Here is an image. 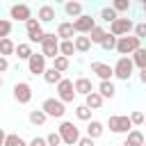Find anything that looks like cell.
Segmentation results:
<instances>
[{
    "mask_svg": "<svg viewBox=\"0 0 146 146\" xmlns=\"http://www.w3.org/2000/svg\"><path fill=\"white\" fill-rule=\"evenodd\" d=\"M139 48H141V39H137L135 34H128V36H121L116 41V50L114 52H119V57H132Z\"/></svg>",
    "mask_w": 146,
    "mask_h": 146,
    "instance_id": "obj_1",
    "label": "cell"
},
{
    "mask_svg": "<svg viewBox=\"0 0 146 146\" xmlns=\"http://www.w3.org/2000/svg\"><path fill=\"white\" fill-rule=\"evenodd\" d=\"M107 128H110V132H114V135H128L135 125H132V121H130L128 114H112V116L107 119Z\"/></svg>",
    "mask_w": 146,
    "mask_h": 146,
    "instance_id": "obj_2",
    "label": "cell"
},
{
    "mask_svg": "<svg viewBox=\"0 0 146 146\" xmlns=\"http://www.w3.org/2000/svg\"><path fill=\"white\" fill-rule=\"evenodd\" d=\"M57 132H59L64 146H78V141H80V130H78V125H75L73 121H62L59 128H57Z\"/></svg>",
    "mask_w": 146,
    "mask_h": 146,
    "instance_id": "obj_3",
    "label": "cell"
},
{
    "mask_svg": "<svg viewBox=\"0 0 146 146\" xmlns=\"http://www.w3.org/2000/svg\"><path fill=\"white\" fill-rule=\"evenodd\" d=\"M41 55H43L46 59L59 57V39H57L55 32H46V36H43V41H41Z\"/></svg>",
    "mask_w": 146,
    "mask_h": 146,
    "instance_id": "obj_4",
    "label": "cell"
},
{
    "mask_svg": "<svg viewBox=\"0 0 146 146\" xmlns=\"http://www.w3.org/2000/svg\"><path fill=\"white\" fill-rule=\"evenodd\" d=\"M132 75H135V64H132V59H130V57H119V59L114 62V78L128 82Z\"/></svg>",
    "mask_w": 146,
    "mask_h": 146,
    "instance_id": "obj_5",
    "label": "cell"
},
{
    "mask_svg": "<svg viewBox=\"0 0 146 146\" xmlns=\"http://www.w3.org/2000/svg\"><path fill=\"white\" fill-rule=\"evenodd\" d=\"M41 110L46 112V116L48 119H64V114H66V105L55 96V98H46L43 103H41Z\"/></svg>",
    "mask_w": 146,
    "mask_h": 146,
    "instance_id": "obj_6",
    "label": "cell"
},
{
    "mask_svg": "<svg viewBox=\"0 0 146 146\" xmlns=\"http://www.w3.org/2000/svg\"><path fill=\"white\" fill-rule=\"evenodd\" d=\"M55 89H57V98H59L64 105H68V103H73V100L78 98V94H75V84H73L71 78H64Z\"/></svg>",
    "mask_w": 146,
    "mask_h": 146,
    "instance_id": "obj_7",
    "label": "cell"
},
{
    "mask_svg": "<svg viewBox=\"0 0 146 146\" xmlns=\"http://www.w3.org/2000/svg\"><path fill=\"white\" fill-rule=\"evenodd\" d=\"M25 36H27V43H41L46 32H43V25L39 23V18H30L25 23Z\"/></svg>",
    "mask_w": 146,
    "mask_h": 146,
    "instance_id": "obj_8",
    "label": "cell"
},
{
    "mask_svg": "<svg viewBox=\"0 0 146 146\" xmlns=\"http://www.w3.org/2000/svg\"><path fill=\"white\" fill-rule=\"evenodd\" d=\"M11 96H14V100H16L18 105H27V103L32 100V96H34L32 84H30V82H16V84L11 87Z\"/></svg>",
    "mask_w": 146,
    "mask_h": 146,
    "instance_id": "obj_9",
    "label": "cell"
},
{
    "mask_svg": "<svg viewBox=\"0 0 146 146\" xmlns=\"http://www.w3.org/2000/svg\"><path fill=\"white\" fill-rule=\"evenodd\" d=\"M30 18H34V16H32L30 5H25V2H14V5H9V21L27 23Z\"/></svg>",
    "mask_w": 146,
    "mask_h": 146,
    "instance_id": "obj_10",
    "label": "cell"
},
{
    "mask_svg": "<svg viewBox=\"0 0 146 146\" xmlns=\"http://www.w3.org/2000/svg\"><path fill=\"white\" fill-rule=\"evenodd\" d=\"M130 32H135V23L130 21V18H123V16H119L112 25H110V34H114L116 39H121V36H128Z\"/></svg>",
    "mask_w": 146,
    "mask_h": 146,
    "instance_id": "obj_11",
    "label": "cell"
},
{
    "mask_svg": "<svg viewBox=\"0 0 146 146\" xmlns=\"http://www.w3.org/2000/svg\"><path fill=\"white\" fill-rule=\"evenodd\" d=\"M46 68H48V59H46L41 52H34V55L27 59V73H30V75H41V78H43Z\"/></svg>",
    "mask_w": 146,
    "mask_h": 146,
    "instance_id": "obj_12",
    "label": "cell"
},
{
    "mask_svg": "<svg viewBox=\"0 0 146 146\" xmlns=\"http://www.w3.org/2000/svg\"><path fill=\"white\" fill-rule=\"evenodd\" d=\"M96 25H98V23H96V18H94L91 14H82L80 18H75V21H73V27H75V32H78V34H89Z\"/></svg>",
    "mask_w": 146,
    "mask_h": 146,
    "instance_id": "obj_13",
    "label": "cell"
},
{
    "mask_svg": "<svg viewBox=\"0 0 146 146\" xmlns=\"http://www.w3.org/2000/svg\"><path fill=\"white\" fill-rule=\"evenodd\" d=\"M91 73L103 82V80H112L114 78V66H110L107 62H91Z\"/></svg>",
    "mask_w": 146,
    "mask_h": 146,
    "instance_id": "obj_14",
    "label": "cell"
},
{
    "mask_svg": "<svg viewBox=\"0 0 146 146\" xmlns=\"http://www.w3.org/2000/svg\"><path fill=\"white\" fill-rule=\"evenodd\" d=\"M75 27H73V21H62L57 25V39L59 41H73L75 39Z\"/></svg>",
    "mask_w": 146,
    "mask_h": 146,
    "instance_id": "obj_15",
    "label": "cell"
},
{
    "mask_svg": "<svg viewBox=\"0 0 146 146\" xmlns=\"http://www.w3.org/2000/svg\"><path fill=\"white\" fill-rule=\"evenodd\" d=\"M73 84H75V94H78V96H89L91 91H96L94 82H91L89 78H84V75L75 78V80H73Z\"/></svg>",
    "mask_w": 146,
    "mask_h": 146,
    "instance_id": "obj_16",
    "label": "cell"
},
{
    "mask_svg": "<svg viewBox=\"0 0 146 146\" xmlns=\"http://www.w3.org/2000/svg\"><path fill=\"white\" fill-rule=\"evenodd\" d=\"M64 14L75 21V18H80L84 14V5L80 0H68V2H64Z\"/></svg>",
    "mask_w": 146,
    "mask_h": 146,
    "instance_id": "obj_17",
    "label": "cell"
},
{
    "mask_svg": "<svg viewBox=\"0 0 146 146\" xmlns=\"http://www.w3.org/2000/svg\"><path fill=\"white\" fill-rule=\"evenodd\" d=\"M36 18H39L41 25H43V23H52V21L57 18V9H55L52 5H41V7L36 9Z\"/></svg>",
    "mask_w": 146,
    "mask_h": 146,
    "instance_id": "obj_18",
    "label": "cell"
},
{
    "mask_svg": "<svg viewBox=\"0 0 146 146\" xmlns=\"http://www.w3.org/2000/svg\"><path fill=\"white\" fill-rule=\"evenodd\" d=\"M103 132H105V123L103 121H98V119H91L89 123H87V137L89 139H98V137H103Z\"/></svg>",
    "mask_w": 146,
    "mask_h": 146,
    "instance_id": "obj_19",
    "label": "cell"
},
{
    "mask_svg": "<svg viewBox=\"0 0 146 146\" xmlns=\"http://www.w3.org/2000/svg\"><path fill=\"white\" fill-rule=\"evenodd\" d=\"M103 98H114L116 96V84L112 82V80H103V82H98V89H96Z\"/></svg>",
    "mask_w": 146,
    "mask_h": 146,
    "instance_id": "obj_20",
    "label": "cell"
},
{
    "mask_svg": "<svg viewBox=\"0 0 146 146\" xmlns=\"http://www.w3.org/2000/svg\"><path fill=\"white\" fill-rule=\"evenodd\" d=\"M103 103H105V98L98 94V91H91L89 96H84V105L91 110V112H96V110H100L103 107Z\"/></svg>",
    "mask_w": 146,
    "mask_h": 146,
    "instance_id": "obj_21",
    "label": "cell"
},
{
    "mask_svg": "<svg viewBox=\"0 0 146 146\" xmlns=\"http://www.w3.org/2000/svg\"><path fill=\"white\" fill-rule=\"evenodd\" d=\"M18 59H23V62H27L32 55H34V50H32V43H27V41H21V43H16V52H14Z\"/></svg>",
    "mask_w": 146,
    "mask_h": 146,
    "instance_id": "obj_22",
    "label": "cell"
},
{
    "mask_svg": "<svg viewBox=\"0 0 146 146\" xmlns=\"http://www.w3.org/2000/svg\"><path fill=\"white\" fill-rule=\"evenodd\" d=\"M73 43H75V50H78V52H82V55H84V52H89V50H91V46H94V43L89 41V36H87V34H78V36L73 39Z\"/></svg>",
    "mask_w": 146,
    "mask_h": 146,
    "instance_id": "obj_23",
    "label": "cell"
},
{
    "mask_svg": "<svg viewBox=\"0 0 146 146\" xmlns=\"http://www.w3.org/2000/svg\"><path fill=\"white\" fill-rule=\"evenodd\" d=\"M87 36H89V41H91V43H98V46H100V43H103V39L107 36V30H105L103 25H96Z\"/></svg>",
    "mask_w": 146,
    "mask_h": 146,
    "instance_id": "obj_24",
    "label": "cell"
},
{
    "mask_svg": "<svg viewBox=\"0 0 146 146\" xmlns=\"http://www.w3.org/2000/svg\"><path fill=\"white\" fill-rule=\"evenodd\" d=\"M43 80H46L48 84H55V87H57V84L64 80V75H62L59 71H55L52 66H48V68H46V73H43Z\"/></svg>",
    "mask_w": 146,
    "mask_h": 146,
    "instance_id": "obj_25",
    "label": "cell"
},
{
    "mask_svg": "<svg viewBox=\"0 0 146 146\" xmlns=\"http://www.w3.org/2000/svg\"><path fill=\"white\" fill-rule=\"evenodd\" d=\"M27 121H30L32 125H43V123L48 121V116H46V112H43V110H30Z\"/></svg>",
    "mask_w": 146,
    "mask_h": 146,
    "instance_id": "obj_26",
    "label": "cell"
},
{
    "mask_svg": "<svg viewBox=\"0 0 146 146\" xmlns=\"http://www.w3.org/2000/svg\"><path fill=\"white\" fill-rule=\"evenodd\" d=\"M130 59H132V64H135V68H139V71H144V68H146V48L141 46V48H139V50H137V52H135V55H132Z\"/></svg>",
    "mask_w": 146,
    "mask_h": 146,
    "instance_id": "obj_27",
    "label": "cell"
},
{
    "mask_svg": "<svg viewBox=\"0 0 146 146\" xmlns=\"http://www.w3.org/2000/svg\"><path fill=\"white\" fill-rule=\"evenodd\" d=\"M98 16H100V21H103V23H110V25H112V23H114V21L119 18V14H116V11L112 9V5H107V7H103Z\"/></svg>",
    "mask_w": 146,
    "mask_h": 146,
    "instance_id": "obj_28",
    "label": "cell"
},
{
    "mask_svg": "<svg viewBox=\"0 0 146 146\" xmlns=\"http://www.w3.org/2000/svg\"><path fill=\"white\" fill-rule=\"evenodd\" d=\"M52 68H55V71H59V73L64 75V73H66V71L71 68V59H68V57H62V55H59V57H55V59H52Z\"/></svg>",
    "mask_w": 146,
    "mask_h": 146,
    "instance_id": "obj_29",
    "label": "cell"
},
{
    "mask_svg": "<svg viewBox=\"0 0 146 146\" xmlns=\"http://www.w3.org/2000/svg\"><path fill=\"white\" fill-rule=\"evenodd\" d=\"M16 52V43L11 39H0V57H9Z\"/></svg>",
    "mask_w": 146,
    "mask_h": 146,
    "instance_id": "obj_30",
    "label": "cell"
},
{
    "mask_svg": "<svg viewBox=\"0 0 146 146\" xmlns=\"http://www.w3.org/2000/svg\"><path fill=\"white\" fill-rule=\"evenodd\" d=\"M75 52H78V50H75V43H73V41H59V55H62V57H68V59H71Z\"/></svg>",
    "mask_w": 146,
    "mask_h": 146,
    "instance_id": "obj_31",
    "label": "cell"
},
{
    "mask_svg": "<svg viewBox=\"0 0 146 146\" xmlns=\"http://www.w3.org/2000/svg\"><path fill=\"white\" fill-rule=\"evenodd\" d=\"M73 112H75V119H78V121H87V123L91 121V114H94V112H91V110H89L84 103H82V105H78Z\"/></svg>",
    "mask_w": 146,
    "mask_h": 146,
    "instance_id": "obj_32",
    "label": "cell"
},
{
    "mask_svg": "<svg viewBox=\"0 0 146 146\" xmlns=\"http://www.w3.org/2000/svg\"><path fill=\"white\" fill-rule=\"evenodd\" d=\"M125 139H128V141H132V144H137V146H144V141H146L144 132H141V130H137V128H132V130L125 135Z\"/></svg>",
    "mask_w": 146,
    "mask_h": 146,
    "instance_id": "obj_33",
    "label": "cell"
},
{
    "mask_svg": "<svg viewBox=\"0 0 146 146\" xmlns=\"http://www.w3.org/2000/svg\"><path fill=\"white\" fill-rule=\"evenodd\" d=\"M5 146H27V141H25L21 135H16V132H7Z\"/></svg>",
    "mask_w": 146,
    "mask_h": 146,
    "instance_id": "obj_34",
    "label": "cell"
},
{
    "mask_svg": "<svg viewBox=\"0 0 146 146\" xmlns=\"http://www.w3.org/2000/svg\"><path fill=\"white\" fill-rule=\"evenodd\" d=\"M11 30H14V23L9 18H0V39H9Z\"/></svg>",
    "mask_w": 146,
    "mask_h": 146,
    "instance_id": "obj_35",
    "label": "cell"
},
{
    "mask_svg": "<svg viewBox=\"0 0 146 146\" xmlns=\"http://www.w3.org/2000/svg\"><path fill=\"white\" fill-rule=\"evenodd\" d=\"M130 7H132V2H130V0H114V2H112V9H114L116 14L130 11Z\"/></svg>",
    "mask_w": 146,
    "mask_h": 146,
    "instance_id": "obj_36",
    "label": "cell"
},
{
    "mask_svg": "<svg viewBox=\"0 0 146 146\" xmlns=\"http://www.w3.org/2000/svg\"><path fill=\"white\" fill-rule=\"evenodd\" d=\"M116 41H119V39H116L114 34H110V32H107V36L103 39L100 48H103V50H107V52H110V50H116Z\"/></svg>",
    "mask_w": 146,
    "mask_h": 146,
    "instance_id": "obj_37",
    "label": "cell"
},
{
    "mask_svg": "<svg viewBox=\"0 0 146 146\" xmlns=\"http://www.w3.org/2000/svg\"><path fill=\"white\" fill-rule=\"evenodd\" d=\"M46 141H48V146H62V144H64L57 130H52V132H48V135H46Z\"/></svg>",
    "mask_w": 146,
    "mask_h": 146,
    "instance_id": "obj_38",
    "label": "cell"
},
{
    "mask_svg": "<svg viewBox=\"0 0 146 146\" xmlns=\"http://www.w3.org/2000/svg\"><path fill=\"white\" fill-rule=\"evenodd\" d=\"M130 121H132V125H144L146 114H144V112H139V110H135V112L130 114Z\"/></svg>",
    "mask_w": 146,
    "mask_h": 146,
    "instance_id": "obj_39",
    "label": "cell"
},
{
    "mask_svg": "<svg viewBox=\"0 0 146 146\" xmlns=\"http://www.w3.org/2000/svg\"><path fill=\"white\" fill-rule=\"evenodd\" d=\"M137 39H146V21L141 23H135V32H132Z\"/></svg>",
    "mask_w": 146,
    "mask_h": 146,
    "instance_id": "obj_40",
    "label": "cell"
},
{
    "mask_svg": "<svg viewBox=\"0 0 146 146\" xmlns=\"http://www.w3.org/2000/svg\"><path fill=\"white\" fill-rule=\"evenodd\" d=\"M27 146H48V141H46V137H32L27 141Z\"/></svg>",
    "mask_w": 146,
    "mask_h": 146,
    "instance_id": "obj_41",
    "label": "cell"
},
{
    "mask_svg": "<svg viewBox=\"0 0 146 146\" xmlns=\"http://www.w3.org/2000/svg\"><path fill=\"white\" fill-rule=\"evenodd\" d=\"M7 71H9V59L7 57H0V75L7 73Z\"/></svg>",
    "mask_w": 146,
    "mask_h": 146,
    "instance_id": "obj_42",
    "label": "cell"
},
{
    "mask_svg": "<svg viewBox=\"0 0 146 146\" xmlns=\"http://www.w3.org/2000/svg\"><path fill=\"white\" fill-rule=\"evenodd\" d=\"M78 146H94V139H89V137L84 135V137H80V141H78Z\"/></svg>",
    "mask_w": 146,
    "mask_h": 146,
    "instance_id": "obj_43",
    "label": "cell"
},
{
    "mask_svg": "<svg viewBox=\"0 0 146 146\" xmlns=\"http://www.w3.org/2000/svg\"><path fill=\"white\" fill-rule=\"evenodd\" d=\"M137 75H139V82H141V84H146V68H144V71H139Z\"/></svg>",
    "mask_w": 146,
    "mask_h": 146,
    "instance_id": "obj_44",
    "label": "cell"
},
{
    "mask_svg": "<svg viewBox=\"0 0 146 146\" xmlns=\"http://www.w3.org/2000/svg\"><path fill=\"white\" fill-rule=\"evenodd\" d=\"M5 139H7V132L5 128H0V146H5Z\"/></svg>",
    "mask_w": 146,
    "mask_h": 146,
    "instance_id": "obj_45",
    "label": "cell"
},
{
    "mask_svg": "<svg viewBox=\"0 0 146 146\" xmlns=\"http://www.w3.org/2000/svg\"><path fill=\"white\" fill-rule=\"evenodd\" d=\"M121 146H137V144H132V141H128V139H123V144Z\"/></svg>",
    "mask_w": 146,
    "mask_h": 146,
    "instance_id": "obj_46",
    "label": "cell"
},
{
    "mask_svg": "<svg viewBox=\"0 0 146 146\" xmlns=\"http://www.w3.org/2000/svg\"><path fill=\"white\" fill-rule=\"evenodd\" d=\"M141 9H144V18H146V0L141 2Z\"/></svg>",
    "mask_w": 146,
    "mask_h": 146,
    "instance_id": "obj_47",
    "label": "cell"
},
{
    "mask_svg": "<svg viewBox=\"0 0 146 146\" xmlns=\"http://www.w3.org/2000/svg\"><path fill=\"white\" fill-rule=\"evenodd\" d=\"M0 89H2V75H0Z\"/></svg>",
    "mask_w": 146,
    "mask_h": 146,
    "instance_id": "obj_48",
    "label": "cell"
},
{
    "mask_svg": "<svg viewBox=\"0 0 146 146\" xmlns=\"http://www.w3.org/2000/svg\"><path fill=\"white\" fill-rule=\"evenodd\" d=\"M144 125H146V121H144Z\"/></svg>",
    "mask_w": 146,
    "mask_h": 146,
    "instance_id": "obj_49",
    "label": "cell"
},
{
    "mask_svg": "<svg viewBox=\"0 0 146 146\" xmlns=\"http://www.w3.org/2000/svg\"><path fill=\"white\" fill-rule=\"evenodd\" d=\"M144 146H146V141H144Z\"/></svg>",
    "mask_w": 146,
    "mask_h": 146,
    "instance_id": "obj_50",
    "label": "cell"
},
{
    "mask_svg": "<svg viewBox=\"0 0 146 146\" xmlns=\"http://www.w3.org/2000/svg\"><path fill=\"white\" fill-rule=\"evenodd\" d=\"M62 146H64V144H62Z\"/></svg>",
    "mask_w": 146,
    "mask_h": 146,
    "instance_id": "obj_51",
    "label": "cell"
}]
</instances>
